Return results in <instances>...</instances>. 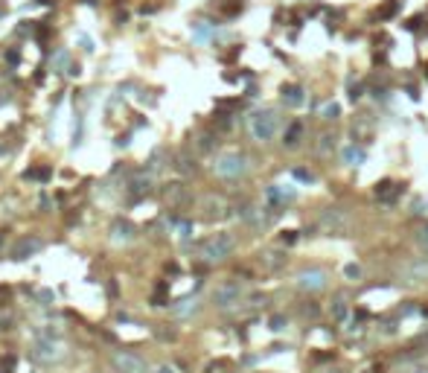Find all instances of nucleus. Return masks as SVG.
Returning a JSON list of instances; mask_svg holds the SVG:
<instances>
[{
  "instance_id": "obj_21",
  "label": "nucleus",
  "mask_w": 428,
  "mask_h": 373,
  "mask_svg": "<svg viewBox=\"0 0 428 373\" xmlns=\"http://www.w3.org/2000/svg\"><path fill=\"white\" fill-rule=\"evenodd\" d=\"M329 149H335V134L324 131V134H321V143H318V152H321V155H326Z\"/></svg>"
},
{
  "instance_id": "obj_29",
  "label": "nucleus",
  "mask_w": 428,
  "mask_h": 373,
  "mask_svg": "<svg viewBox=\"0 0 428 373\" xmlns=\"http://www.w3.org/2000/svg\"><path fill=\"white\" fill-rule=\"evenodd\" d=\"M338 114H341V108H338V105H326V108H324V120H335Z\"/></svg>"
},
{
  "instance_id": "obj_3",
  "label": "nucleus",
  "mask_w": 428,
  "mask_h": 373,
  "mask_svg": "<svg viewBox=\"0 0 428 373\" xmlns=\"http://www.w3.org/2000/svg\"><path fill=\"white\" fill-rule=\"evenodd\" d=\"M318 231L321 233H347L350 231V213L344 207H324L318 213Z\"/></svg>"
},
{
  "instance_id": "obj_5",
  "label": "nucleus",
  "mask_w": 428,
  "mask_h": 373,
  "mask_svg": "<svg viewBox=\"0 0 428 373\" xmlns=\"http://www.w3.org/2000/svg\"><path fill=\"white\" fill-rule=\"evenodd\" d=\"M297 289L300 292H324L326 289V271H321V268H303L297 274Z\"/></svg>"
},
{
  "instance_id": "obj_14",
  "label": "nucleus",
  "mask_w": 428,
  "mask_h": 373,
  "mask_svg": "<svg viewBox=\"0 0 428 373\" xmlns=\"http://www.w3.org/2000/svg\"><path fill=\"white\" fill-rule=\"evenodd\" d=\"M280 93H283V102H286V105H291V108H297V105H303V102H306V96H303V88H300V85H283V88H280Z\"/></svg>"
},
{
  "instance_id": "obj_34",
  "label": "nucleus",
  "mask_w": 428,
  "mask_h": 373,
  "mask_svg": "<svg viewBox=\"0 0 428 373\" xmlns=\"http://www.w3.org/2000/svg\"><path fill=\"white\" fill-rule=\"evenodd\" d=\"M198 146H201V149H213V137H210V134H207V137H201V143H198Z\"/></svg>"
},
{
  "instance_id": "obj_33",
  "label": "nucleus",
  "mask_w": 428,
  "mask_h": 373,
  "mask_svg": "<svg viewBox=\"0 0 428 373\" xmlns=\"http://www.w3.org/2000/svg\"><path fill=\"white\" fill-rule=\"evenodd\" d=\"M6 61L17 64V61H20V53H17V50H9V53H6Z\"/></svg>"
},
{
  "instance_id": "obj_32",
  "label": "nucleus",
  "mask_w": 428,
  "mask_h": 373,
  "mask_svg": "<svg viewBox=\"0 0 428 373\" xmlns=\"http://www.w3.org/2000/svg\"><path fill=\"white\" fill-rule=\"evenodd\" d=\"M350 99H353V102L361 99V85H350Z\"/></svg>"
},
{
  "instance_id": "obj_8",
  "label": "nucleus",
  "mask_w": 428,
  "mask_h": 373,
  "mask_svg": "<svg viewBox=\"0 0 428 373\" xmlns=\"http://www.w3.org/2000/svg\"><path fill=\"white\" fill-rule=\"evenodd\" d=\"M239 298H242V286H239V283H222V286L213 292V303H216L219 309H227V306L239 303Z\"/></svg>"
},
{
  "instance_id": "obj_10",
  "label": "nucleus",
  "mask_w": 428,
  "mask_h": 373,
  "mask_svg": "<svg viewBox=\"0 0 428 373\" xmlns=\"http://www.w3.org/2000/svg\"><path fill=\"white\" fill-rule=\"evenodd\" d=\"M259 266H262V271H268V274H274V271H280L283 266H286V254L283 251H262L259 254Z\"/></svg>"
},
{
  "instance_id": "obj_28",
  "label": "nucleus",
  "mask_w": 428,
  "mask_h": 373,
  "mask_svg": "<svg viewBox=\"0 0 428 373\" xmlns=\"http://www.w3.org/2000/svg\"><path fill=\"white\" fill-rule=\"evenodd\" d=\"M271 330H274V333H283V330H286V318H283V315H274V318H271Z\"/></svg>"
},
{
  "instance_id": "obj_20",
  "label": "nucleus",
  "mask_w": 428,
  "mask_h": 373,
  "mask_svg": "<svg viewBox=\"0 0 428 373\" xmlns=\"http://www.w3.org/2000/svg\"><path fill=\"white\" fill-rule=\"evenodd\" d=\"M329 312H332L335 321H344V318H347V301H344V298H335L332 306H329Z\"/></svg>"
},
{
  "instance_id": "obj_18",
  "label": "nucleus",
  "mask_w": 428,
  "mask_h": 373,
  "mask_svg": "<svg viewBox=\"0 0 428 373\" xmlns=\"http://www.w3.org/2000/svg\"><path fill=\"white\" fill-rule=\"evenodd\" d=\"M399 9H402V0H388V3L379 9V18H382V20H391V18H396Z\"/></svg>"
},
{
  "instance_id": "obj_7",
  "label": "nucleus",
  "mask_w": 428,
  "mask_h": 373,
  "mask_svg": "<svg viewBox=\"0 0 428 373\" xmlns=\"http://www.w3.org/2000/svg\"><path fill=\"white\" fill-rule=\"evenodd\" d=\"M61 356H64V350L55 338H41L35 344V359L44 365H55V362H61Z\"/></svg>"
},
{
  "instance_id": "obj_1",
  "label": "nucleus",
  "mask_w": 428,
  "mask_h": 373,
  "mask_svg": "<svg viewBox=\"0 0 428 373\" xmlns=\"http://www.w3.org/2000/svg\"><path fill=\"white\" fill-rule=\"evenodd\" d=\"M233 248H236L233 233H213V236H207V239L201 242L198 254H201L204 263H224V260L233 254Z\"/></svg>"
},
{
  "instance_id": "obj_13",
  "label": "nucleus",
  "mask_w": 428,
  "mask_h": 373,
  "mask_svg": "<svg viewBox=\"0 0 428 373\" xmlns=\"http://www.w3.org/2000/svg\"><path fill=\"white\" fill-rule=\"evenodd\" d=\"M399 193H402V187L394 184V181H382V184H376V198H379V201L394 204V201L399 198Z\"/></svg>"
},
{
  "instance_id": "obj_25",
  "label": "nucleus",
  "mask_w": 428,
  "mask_h": 373,
  "mask_svg": "<svg viewBox=\"0 0 428 373\" xmlns=\"http://www.w3.org/2000/svg\"><path fill=\"white\" fill-rule=\"evenodd\" d=\"M417 245H420V248H423V251L428 254V225L417 231Z\"/></svg>"
},
{
  "instance_id": "obj_17",
  "label": "nucleus",
  "mask_w": 428,
  "mask_h": 373,
  "mask_svg": "<svg viewBox=\"0 0 428 373\" xmlns=\"http://www.w3.org/2000/svg\"><path fill=\"white\" fill-rule=\"evenodd\" d=\"M163 195H166V201H172V204H181V201L187 198V193H184V184H169V187L163 190Z\"/></svg>"
},
{
  "instance_id": "obj_4",
  "label": "nucleus",
  "mask_w": 428,
  "mask_h": 373,
  "mask_svg": "<svg viewBox=\"0 0 428 373\" xmlns=\"http://www.w3.org/2000/svg\"><path fill=\"white\" fill-rule=\"evenodd\" d=\"M248 125H251V134H254V140L265 143V140H271V137L277 134V114H274L271 108H265V111H257V114H251Z\"/></svg>"
},
{
  "instance_id": "obj_30",
  "label": "nucleus",
  "mask_w": 428,
  "mask_h": 373,
  "mask_svg": "<svg viewBox=\"0 0 428 373\" xmlns=\"http://www.w3.org/2000/svg\"><path fill=\"white\" fill-rule=\"evenodd\" d=\"M344 158H347V163H353V160H361V152H356V149L350 146V149L344 152Z\"/></svg>"
},
{
  "instance_id": "obj_31",
  "label": "nucleus",
  "mask_w": 428,
  "mask_h": 373,
  "mask_svg": "<svg viewBox=\"0 0 428 373\" xmlns=\"http://www.w3.org/2000/svg\"><path fill=\"white\" fill-rule=\"evenodd\" d=\"M280 242H286V245H294V242H297V233H294V231H286V233L280 236Z\"/></svg>"
},
{
  "instance_id": "obj_19",
  "label": "nucleus",
  "mask_w": 428,
  "mask_h": 373,
  "mask_svg": "<svg viewBox=\"0 0 428 373\" xmlns=\"http://www.w3.org/2000/svg\"><path fill=\"white\" fill-rule=\"evenodd\" d=\"M149 184H152V175H149V172H143L137 181H131V193L143 195V193H149Z\"/></svg>"
},
{
  "instance_id": "obj_16",
  "label": "nucleus",
  "mask_w": 428,
  "mask_h": 373,
  "mask_svg": "<svg viewBox=\"0 0 428 373\" xmlns=\"http://www.w3.org/2000/svg\"><path fill=\"white\" fill-rule=\"evenodd\" d=\"M408 280L411 283H420V280H428V257H423V260H417V263H411L408 268Z\"/></svg>"
},
{
  "instance_id": "obj_24",
  "label": "nucleus",
  "mask_w": 428,
  "mask_h": 373,
  "mask_svg": "<svg viewBox=\"0 0 428 373\" xmlns=\"http://www.w3.org/2000/svg\"><path fill=\"white\" fill-rule=\"evenodd\" d=\"M291 175H294L297 181H303V184H312V181H315V172H309V169H300V166H297Z\"/></svg>"
},
{
  "instance_id": "obj_36",
  "label": "nucleus",
  "mask_w": 428,
  "mask_h": 373,
  "mask_svg": "<svg viewBox=\"0 0 428 373\" xmlns=\"http://www.w3.org/2000/svg\"><path fill=\"white\" fill-rule=\"evenodd\" d=\"M157 373H175V371H172V368H160Z\"/></svg>"
},
{
  "instance_id": "obj_23",
  "label": "nucleus",
  "mask_w": 428,
  "mask_h": 373,
  "mask_svg": "<svg viewBox=\"0 0 428 373\" xmlns=\"http://www.w3.org/2000/svg\"><path fill=\"white\" fill-rule=\"evenodd\" d=\"M230 368H233V365H230L227 359H219V362H210V365H207V373H227Z\"/></svg>"
},
{
  "instance_id": "obj_15",
  "label": "nucleus",
  "mask_w": 428,
  "mask_h": 373,
  "mask_svg": "<svg viewBox=\"0 0 428 373\" xmlns=\"http://www.w3.org/2000/svg\"><path fill=\"white\" fill-rule=\"evenodd\" d=\"M134 233H137V228H134L128 219H114V222H111V236H114V239L122 242V239H131Z\"/></svg>"
},
{
  "instance_id": "obj_12",
  "label": "nucleus",
  "mask_w": 428,
  "mask_h": 373,
  "mask_svg": "<svg viewBox=\"0 0 428 373\" xmlns=\"http://www.w3.org/2000/svg\"><path fill=\"white\" fill-rule=\"evenodd\" d=\"M300 140H303V123H300V120H294V123L283 131V146H286V149H297V146H300Z\"/></svg>"
},
{
  "instance_id": "obj_26",
  "label": "nucleus",
  "mask_w": 428,
  "mask_h": 373,
  "mask_svg": "<svg viewBox=\"0 0 428 373\" xmlns=\"http://www.w3.org/2000/svg\"><path fill=\"white\" fill-rule=\"evenodd\" d=\"M15 368V359L12 356H0V373H12Z\"/></svg>"
},
{
  "instance_id": "obj_35",
  "label": "nucleus",
  "mask_w": 428,
  "mask_h": 373,
  "mask_svg": "<svg viewBox=\"0 0 428 373\" xmlns=\"http://www.w3.org/2000/svg\"><path fill=\"white\" fill-rule=\"evenodd\" d=\"M303 315H312V318H315V315H318V306H315V303H309V306H303Z\"/></svg>"
},
{
  "instance_id": "obj_27",
  "label": "nucleus",
  "mask_w": 428,
  "mask_h": 373,
  "mask_svg": "<svg viewBox=\"0 0 428 373\" xmlns=\"http://www.w3.org/2000/svg\"><path fill=\"white\" fill-rule=\"evenodd\" d=\"M344 274H347V280H359V277H361V268H359V266H353V263H350V266H347V268H344Z\"/></svg>"
},
{
  "instance_id": "obj_9",
  "label": "nucleus",
  "mask_w": 428,
  "mask_h": 373,
  "mask_svg": "<svg viewBox=\"0 0 428 373\" xmlns=\"http://www.w3.org/2000/svg\"><path fill=\"white\" fill-rule=\"evenodd\" d=\"M41 248H44V242H41L38 236H29V233H26V236H20V239L15 242L12 257H15V260H32Z\"/></svg>"
},
{
  "instance_id": "obj_6",
  "label": "nucleus",
  "mask_w": 428,
  "mask_h": 373,
  "mask_svg": "<svg viewBox=\"0 0 428 373\" xmlns=\"http://www.w3.org/2000/svg\"><path fill=\"white\" fill-rule=\"evenodd\" d=\"M111 362H114L117 373H146V362H143L140 356L128 353V350H120V353H114V356H111Z\"/></svg>"
},
{
  "instance_id": "obj_22",
  "label": "nucleus",
  "mask_w": 428,
  "mask_h": 373,
  "mask_svg": "<svg viewBox=\"0 0 428 373\" xmlns=\"http://www.w3.org/2000/svg\"><path fill=\"white\" fill-rule=\"evenodd\" d=\"M50 166H35V169H29L26 172V178H35V181H50Z\"/></svg>"
},
{
  "instance_id": "obj_11",
  "label": "nucleus",
  "mask_w": 428,
  "mask_h": 373,
  "mask_svg": "<svg viewBox=\"0 0 428 373\" xmlns=\"http://www.w3.org/2000/svg\"><path fill=\"white\" fill-rule=\"evenodd\" d=\"M204 213L210 219H222V216H227V201L222 195H207L204 198Z\"/></svg>"
},
{
  "instance_id": "obj_2",
  "label": "nucleus",
  "mask_w": 428,
  "mask_h": 373,
  "mask_svg": "<svg viewBox=\"0 0 428 373\" xmlns=\"http://www.w3.org/2000/svg\"><path fill=\"white\" fill-rule=\"evenodd\" d=\"M213 169H216L219 178L236 181V178H242V175L251 169V163H248V158H245L242 152H224V155H219V160L213 163Z\"/></svg>"
}]
</instances>
